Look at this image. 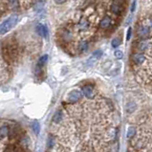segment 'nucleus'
Segmentation results:
<instances>
[{
	"instance_id": "f257e3e1",
	"label": "nucleus",
	"mask_w": 152,
	"mask_h": 152,
	"mask_svg": "<svg viewBox=\"0 0 152 152\" xmlns=\"http://www.w3.org/2000/svg\"><path fill=\"white\" fill-rule=\"evenodd\" d=\"M18 22V16L17 14H13V16H9L7 19L4 20L2 22V24L0 25V35H3L14 28L16 25V23Z\"/></svg>"
},
{
	"instance_id": "f03ea898",
	"label": "nucleus",
	"mask_w": 152,
	"mask_h": 152,
	"mask_svg": "<svg viewBox=\"0 0 152 152\" xmlns=\"http://www.w3.org/2000/svg\"><path fill=\"white\" fill-rule=\"evenodd\" d=\"M81 98H82V93H81V92H80L79 90H77V89H75V90H72L69 94H68L67 100H68V101H69L70 103H76L80 99H81Z\"/></svg>"
},
{
	"instance_id": "7ed1b4c3",
	"label": "nucleus",
	"mask_w": 152,
	"mask_h": 152,
	"mask_svg": "<svg viewBox=\"0 0 152 152\" xmlns=\"http://www.w3.org/2000/svg\"><path fill=\"white\" fill-rule=\"evenodd\" d=\"M149 34H150V28L148 26H145V25L140 26L138 30H137V35H138V37L147 38L149 35Z\"/></svg>"
},
{
	"instance_id": "20e7f679",
	"label": "nucleus",
	"mask_w": 152,
	"mask_h": 152,
	"mask_svg": "<svg viewBox=\"0 0 152 152\" xmlns=\"http://www.w3.org/2000/svg\"><path fill=\"white\" fill-rule=\"evenodd\" d=\"M35 30H37V33L38 35H40L41 37H45L47 38L49 35V31H48V28L43 25V24H37V27H35Z\"/></svg>"
},
{
	"instance_id": "39448f33",
	"label": "nucleus",
	"mask_w": 152,
	"mask_h": 152,
	"mask_svg": "<svg viewBox=\"0 0 152 152\" xmlns=\"http://www.w3.org/2000/svg\"><path fill=\"white\" fill-rule=\"evenodd\" d=\"M132 60L136 65H142L145 60V56L142 53H135L132 55Z\"/></svg>"
},
{
	"instance_id": "423d86ee",
	"label": "nucleus",
	"mask_w": 152,
	"mask_h": 152,
	"mask_svg": "<svg viewBox=\"0 0 152 152\" xmlns=\"http://www.w3.org/2000/svg\"><path fill=\"white\" fill-rule=\"evenodd\" d=\"M111 12L113 14H115L116 16H121V13H123V6L120 2L118 1H115L112 3L111 5Z\"/></svg>"
},
{
	"instance_id": "0eeeda50",
	"label": "nucleus",
	"mask_w": 152,
	"mask_h": 152,
	"mask_svg": "<svg viewBox=\"0 0 152 152\" xmlns=\"http://www.w3.org/2000/svg\"><path fill=\"white\" fill-rule=\"evenodd\" d=\"M82 94L87 99H93L94 98V89L91 85H85L82 87Z\"/></svg>"
},
{
	"instance_id": "6e6552de",
	"label": "nucleus",
	"mask_w": 152,
	"mask_h": 152,
	"mask_svg": "<svg viewBox=\"0 0 152 152\" xmlns=\"http://www.w3.org/2000/svg\"><path fill=\"white\" fill-rule=\"evenodd\" d=\"M8 7L12 11H17L19 8V0H7Z\"/></svg>"
},
{
	"instance_id": "1a4fd4ad",
	"label": "nucleus",
	"mask_w": 152,
	"mask_h": 152,
	"mask_svg": "<svg viewBox=\"0 0 152 152\" xmlns=\"http://www.w3.org/2000/svg\"><path fill=\"white\" fill-rule=\"evenodd\" d=\"M47 61H48V55H43L42 56H40L37 62V69L40 71L41 68L45 66Z\"/></svg>"
},
{
	"instance_id": "9d476101",
	"label": "nucleus",
	"mask_w": 152,
	"mask_h": 152,
	"mask_svg": "<svg viewBox=\"0 0 152 152\" xmlns=\"http://www.w3.org/2000/svg\"><path fill=\"white\" fill-rule=\"evenodd\" d=\"M110 24H111V18H110V16H104L103 18L100 20V25L102 29H107L110 26Z\"/></svg>"
},
{
	"instance_id": "9b49d317",
	"label": "nucleus",
	"mask_w": 152,
	"mask_h": 152,
	"mask_svg": "<svg viewBox=\"0 0 152 152\" xmlns=\"http://www.w3.org/2000/svg\"><path fill=\"white\" fill-rule=\"evenodd\" d=\"M149 47H150V43L147 40H142L141 42H139L138 44V50L142 51V52H145V51L148 50Z\"/></svg>"
},
{
	"instance_id": "f8f14e48",
	"label": "nucleus",
	"mask_w": 152,
	"mask_h": 152,
	"mask_svg": "<svg viewBox=\"0 0 152 152\" xmlns=\"http://www.w3.org/2000/svg\"><path fill=\"white\" fill-rule=\"evenodd\" d=\"M136 109H137V104H136V102H134V101H129V102L126 105V112L129 113V114L133 113Z\"/></svg>"
},
{
	"instance_id": "ddd939ff",
	"label": "nucleus",
	"mask_w": 152,
	"mask_h": 152,
	"mask_svg": "<svg viewBox=\"0 0 152 152\" xmlns=\"http://www.w3.org/2000/svg\"><path fill=\"white\" fill-rule=\"evenodd\" d=\"M44 4H45V3H44L43 0H39V1H37L34 5V10L37 12V13H41L44 9Z\"/></svg>"
},
{
	"instance_id": "4468645a",
	"label": "nucleus",
	"mask_w": 152,
	"mask_h": 152,
	"mask_svg": "<svg viewBox=\"0 0 152 152\" xmlns=\"http://www.w3.org/2000/svg\"><path fill=\"white\" fill-rule=\"evenodd\" d=\"M62 116H63V114H62L61 110H58V111L55 113L54 117H53V121L55 124H59L61 121V120H62Z\"/></svg>"
},
{
	"instance_id": "2eb2a0df",
	"label": "nucleus",
	"mask_w": 152,
	"mask_h": 152,
	"mask_svg": "<svg viewBox=\"0 0 152 152\" xmlns=\"http://www.w3.org/2000/svg\"><path fill=\"white\" fill-rule=\"evenodd\" d=\"M88 49H89V43L87 42V41L83 40V41H81V42L79 43V50L80 51V53H85V52H87Z\"/></svg>"
},
{
	"instance_id": "dca6fc26",
	"label": "nucleus",
	"mask_w": 152,
	"mask_h": 152,
	"mask_svg": "<svg viewBox=\"0 0 152 152\" xmlns=\"http://www.w3.org/2000/svg\"><path fill=\"white\" fill-rule=\"evenodd\" d=\"M9 127L8 126H2L0 127V138H4L9 135Z\"/></svg>"
},
{
	"instance_id": "f3484780",
	"label": "nucleus",
	"mask_w": 152,
	"mask_h": 152,
	"mask_svg": "<svg viewBox=\"0 0 152 152\" xmlns=\"http://www.w3.org/2000/svg\"><path fill=\"white\" fill-rule=\"evenodd\" d=\"M136 132H137V130H136L135 127H129L128 128V130H127V134H126L127 138L128 139L133 138V137L136 135Z\"/></svg>"
},
{
	"instance_id": "a211bd4d",
	"label": "nucleus",
	"mask_w": 152,
	"mask_h": 152,
	"mask_svg": "<svg viewBox=\"0 0 152 152\" xmlns=\"http://www.w3.org/2000/svg\"><path fill=\"white\" fill-rule=\"evenodd\" d=\"M121 38L120 37H115V38H113L112 41H111V45L113 48H118L119 46L121 45Z\"/></svg>"
},
{
	"instance_id": "6ab92c4d",
	"label": "nucleus",
	"mask_w": 152,
	"mask_h": 152,
	"mask_svg": "<svg viewBox=\"0 0 152 152\" xmlns=\"http://www.w3.org/2000/svg\"><path fill=\"white\" fill-rule=\"evenodd\" d=\"M32 129L34 130L35 134H39V131H40V126L39 124L37 123V121H34V123L32 124Z\"/></svg>"
},
{
	"instance_id": "aec40b11",
	"label": "nucleus",
	"mask_w": 152,
	"mask_h": 152,
	"mask_svg": "<svg viewBox=\"0 0 152 152\" xmlns=\"http://www.w3.org/2000/svg\"><path fill=\"white\" fill-rule=\"evenodd\" d=\"M102 54H103L102 50H100V49L96 50V51H94V52L92 53V58H95V59H98V58H100L101 56H102Z\"/></svg>"
},
{
	"instance_id": "412c9836",
	"label": "nucleus",
	"mask_w": 152,
	"mask_h": 152,
	"mask_svg": "<svg viewBox=\"0 0 152 152\" xmlns=\"http://www.w3.org/2000/svg\"><path fill=\"white\" fill-rule=\"evenodd\" d=\"M79 26V28L81 30H86L89 27V22L87 21V20L82 19V20H80Z\"/></svg>"
},
{
	"instance_id": "4be33fe9",
	"label": "nucleus",
	"mask_w": 152,
	"mask_h": 152,
	"mask_svg": "<svg viewBox=\"0 0 152 152\" xmlns=\"http://www.w3.org/2000/svg\"><path fill=\"white\" fill-rule=\"evenodd\" d=\"M114 56L117 59H121L123 58V56H124V53H123V51L121 50H119V49L115 50L114 51Z\"/></svg>"
},
{
	"instance_id": "5701e85b",
	"label": "nucleus",
	"mask_w": 152,
	"mask_h": 152,
	"mask_svg": "<svg viewBox=\"0 0 152 152\" xmlns=\"http://www.w3.org/2000/svg\"><path fill=\"white\" fill-rule=\"evenodd\" d=\"M47 145H48L49 148H52L54 145H55V139L53 137H49L48 141H47Z\"/></svg>"
},
{
	"instance_id": "b1692460",
	"label": "nucleus",
	"mask_w": 152,
	"mask_h": 152,
	"mask_svg": "<svg viewBox=\"0 0 152 152\" xmlns=\"http://www.w3.org/2000/svg\"><path fill=\"white\" fill-rule=\"evenodd\" d=\"M131 35H132V28L131 27H129L127 30V34H126V40H130V38H131Z\"/></svg>"
},
{
	"instance_id": "393cba45",
	"label": "nucleus",
	"mask_w": 152,
	"mask_h": 152,
	"mask_svg": "<svg viewBox=\"0 0 152 152\" xmlns=\"http://www.w3.org/2000/svg\"><path fill=\"white\" fill-rule=\"evenodd\" d=\"M135 9H136V0H134L132 2V5H131V7H130L131 13H134V12H135Z\"/></svg>"
},
{
	"instance_id": "a878e982",
	"label": "nucleus",
	"mask_w": 152,
	"mask_h": 152,
	"mask_svg": "<svg viewBox=\"0 0 152 152\" xmlns=\"http://www.w3.org/2000/svg\"><path fill=\"white\" fill-rule=\"evenodd\" d=\"M54 1H55V3H56V4L60 5V4H64L67 0H54Z\"/></svg>"
},
{
	"instance_id": "bb28decb",
	"label": "nucleus",
	"mask_w": 152,
	"mask_h": 152,
	"mask_svg": "<svg viewBox=\"0 0 152 152\" xmlns=\"http://www.w3.org/2000/svg\"><path fill=\"white\" fill-rule=\"evenodd\" d=\"M149 28L152 29V18H150V20H149Z\"/></svg>"
}]
</instances>
